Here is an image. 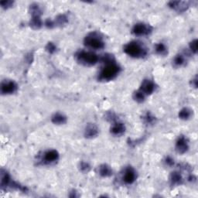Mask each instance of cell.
Segmentation results:
<instances>
[{
	"label": "cell",
	"mask_w": 198,
	"mask_h": 198,
	"mask_svg": "<svg viewBox=\"0 0 198 198\" xmlns=\"http://www.w3.org/2000/svg\"><path fill=\"white\" fill-rule=\"evenodd\" d=\"M118 70H119V67H117L115 64H113V63L108 64L106 65V67H105V68L101 71V78L105 80L112 79L117 74Z\"/></svg>",
	"instance_id": "obj_1"
},
{
	"label": "cell",
	"mask_w": 198,
	"mask_h": 198,
	"mask_svg": "<svg viewBox=\"0 0 198 198\" xmlns=\"http://www.w3.org/2000/svg\"><path fill=\"white\" fill-rule=\"evenodd\" d=\"M125 52L132 57H138L143 54V49L136 43H131L125 47Z\"/></svg>",
	"instance_id": "obj_2"
},
{
	"label": "cell",
	"mask_w": 198,
	"mask_h": 198,
	"mask_svg": "<svg viewBox=\"0 0 198 198\" xmlns=\"http://www.w3.org/2000/svg\"><path fill=\"white\" fill-rule=\"evenodd\" d=\"M79 60L86 64H94L98 60V57L93 53L82 52L79 55Z\"/></svg>",
	"instance_id": "obj_3"
},
{
	"label": "cell",
	"mask_w": 198,
	"mask_h": 198,
	"mask_svg": "<svg viewBox=\"0 0 198 198\" xmlns=\"http://www.w3.org/2000/svg\"><path fill=\"white\" fill-rule=\"evenodd\" d=\"M87 44L90 47L95 49H100V48L103 47L104 43L101 40L98 38L97 37L95 36H91V37H88L86 39Z\"/></svg>",
	"instance_id": "obj_4"
},
{
	"label": "cell",
	"mask_w": 198,
	"mask_h": 198,
	"mask_svg": "<svg viewBox=\"0 0 198 198\" xmlns=\"http://www.w3.org/2000/svg\"><path fill=\"white\" fill-rule=\"evenodd\" d=\"M16 85L13 82H8L6 84H2V91L4 93L13 92L16 90Z\"/></svg>",
	"instance_id": "obj_5"
},
{
	"label": "cell",
	"mask_w": 198,
	"mask_h": 198,
	"mask_svg": "<svg viewBox=\"0 0 198 198\" xmlns=\"http://www.w3.org/2000/svg\"><path fill=\"white\" fill-rule=\"evenodd\" d=\"M134 32L137 35H143L148 33V28L146 26H145L143 24H138L135 26Z\"/></svg>",
	"instance_id": "obj_6"
},
{
	"label": "cell",
	"mask_w": 198,
	"mask_h": 198,
	"mask_svg": "<svg viewBox=\"0 0 198 198\" xmlns=\"http://www.w3.org/2000/svg\"><path fill=\"white\" fill-rule=\"evenodd\" d=\"M153 88H154L153 84H152V82L148 81H145L144 83H143V84H142V90L143 91V92H145V93L152 92V91H153Z\"/></svg>",
	"instance_id": "obj_7"
},
{
	"label": "cell",
	"mask_w": 198,
	"mask_h": 198,
	"mask_svg": "<svg viewBox=\"0 0 198 198\" xmlns=\"http://www.w3.org/2000/svg\"><path fill=\"white\" fill-rule=\"evenodd\" d=\"M135 180V173L132 170H129L125 173V181L126 183H132Z\"/></svg>",
	"instance_id": "obj_8"
},
{
	"label": "cell",
	"mask_w": 198,
	"mask_h": 198,
	"mask_svg": "<svg viewBox=\"0 0 198 198\" xmlns=\"http://www.w3.org/2000/svg\"><path fill=\"white\" fill-rule=\"evenodd\" d=\"M57 158V154L55 151H50L46 154L45 159L48 162L54 161V160H56Z\"/></svg>",
	"instance_id": "obj_9"
},
{
	"label": "cell",
	"mask_w": 198,
	"mask_h": 198,
	"mask_svg": "<svg viewBox=\"0 0 198 198\" xmlns=\"http://www.w3.org/2000/svg\"><path fill=\"white\" fill-rule=\"evenodd\" d=\"M177 148H178L179 151L180 152H184L187 149V143L184 139H181L179 140L178 143H177Z\"/></svg>",
	"instance_id": "obj_10"
},
{
	"label": "cell",
	"mask_w": 198,
	"mask_h": 198,
	"mask_svg": "<svg viewBox=\"0 0 198 198\" xmlns=\"http://www.w3.org/2000/svg\"><path fill=\"white\" fill-rule=\"evenodd\" d=\"M124 130V128L122 125H115L113 129H112V132H114L115 134L116 135H119L120 133H122Z\"/></svg>",
	"instance_id": "obj_11"
},
{
	"label": "cell",
	"mask_w": 198,
	"mask_h": 198,
	"mask_svg": "<svg viewBox=\"0 0 198 198\" xmlns=\"http://www.w3.org/2000/svg\"><path fill=\"white\" fill-rule=\"evenodd\" d=\"M64 118L62 116V115H56L55 118H54V122L56 123H63L64 122Z\"/></svg>",
	"instance_id": "obj_12"
},
{
	"label": "cell",
	"mask_w": 198,
	"mask_h": 198,
	"mask_svg": "<svg viewBox=\"0 0 198 198\" xmlns=\"http://www.w3.org/2000/svg\"><path fill=\"white\" fill-rule=\"evenodd\" d=\"M190 115V112H188L187 110H183V111H182L180 113V116L182 117V118H187V117H189Z\"/></svg>",
	"instance_id": "obj_13"
},
{
	"label": "cell",
	"mask_w": 198,
	"mask_h": 198,
	"mask_svg": "<svg viewBox=\"0 0 198 198\" xmlns=\"http://www.w3.org/2000/svg\"><path fill=\"white\" fill-rule=\"evenodd\" d=\"M101 173H102V174L107 175L108 173H111V171H110V170L108 169V167H106V166H105V167H103V168H102Z\"/></svg>",
	"instance_id": "obj_14"
},
{
	"label": "cell",
	"mask_w": 198,
	"mask_h": 198,
	"mask_svg": "<svg viewBox=\"0 0 198 198\" xmlns=\"http://www.w3.org/2000/svg\"><path fill=\"white\" fill-rule=\"evenodd\" d=\"M183 61V59L181 57H177V58H176V60H175V62H176V64H182V62Z\"/></svg>",
	"instance_id": "obj_15"
},
{
	"label": "cell",
	"mask_w": 198,
	"mask_h": 198,
	"mask_svg": "<svg viewBox=\"0 0 198 198\" xmlns=\"http://www.w3.org/2000/svg\"><path fill=\"white\" fill-rule=\"evenodd\" d=\"M157 50H159V51H160L162 53V52L164 51V50H165L166 49H165V47H164V46L163 45V44H159V45L158 46Z\"/></svg>",
	"instance_id": "obj_16"
}]
</instances>
